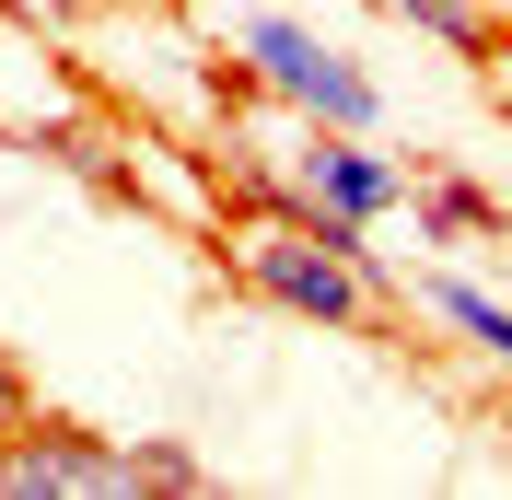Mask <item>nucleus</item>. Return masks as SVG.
Instances as JSON below:
<instances>
[{
	"label": "nucleus",
	"instance_id": "nucleus-1",
	"mask_svg": "<svg viewBox=\"0 0 512 500\" xmlns=\"http://www.w3.org/2000/svg\"><path fill=\"white\" fill-rule=\"evenodd\" d=\"M245 280L268 291L280 314L326 326V338H361L373 326V221H338V210H268L245 245Z\"/></svg>",
	"mask_w": 512,
	"mask_h": 500
},
{
	"label": "nucleus",
	"instance_id": "nucleus-2",
	"mask_svg": "<svg viewBox=\"0 0 512 500\" xmlns=\"http://www.w3.org/2000/svg\"><path fill=\"white\" fill-rule=\"evenodd\" d=\"M245 70H256L303 128H373V117H384L373 70H361L350 47H326L315 24H291V12H256V24H245Z\"/></svg>",
	"mask_w": 512,
	"mask_h": 500
},
{
	"label": "nucleus",
	"instance_id": "nucleus-3",
	"mask_svg": "<svg viewBox=\"0 0 512 500\" xmlns=\"http://www.w3.org/2000/svg\"><path fill=\"white\" fill-rule=\"evenodd\" d=\"M128 489H152L140 477V442L59 431V419H35V431L0 442V500H128Z\"/></svg>",
	"mask_w": 512,
	"mask_h": 500
},
{
	"label": "nucleus",
	"instance_id": "nucleus-4",
	"mask_svg": "<svg viewBox=\"0 0 512 500\" xmlns=\"http://www.w3.org/2000/svg\"><path fill=\"white\" fill-rule=\"evenodd\" d=\"M280 210H338V221H384L408 210V163L373 152V128H315L303 152H291V187Z\"/></svg>",
	"mask_w": 512,
	"mask_h": 500
},
{
	"label": "nucleus",
	"instance_id": "nucleus-5",
	"mask_svg": "<svg viewBox=\"0 0 512 500\" xmlns=\"http://www.w3.org/2000/svg\"><path fill=\"white\" fill-rule=\"evenodd\" d=\"M431 314H443V326H466V338H478L489 361L512 373V303H489L478 280H431Z\"/></svg>",
	"mask_w": 512,
	"mask_h": 500
},
{
	"label": "nucleus",
	"instance_id": "nucleus-6",
	"mask_svg": "<svg viewBox=\"0 0 512 500\" xmlns=\"http://www.w3.org/2000/svg\"><path fill=\"white\" fill-rule=\"evenodd\" d=\"M396 24H419L431 47H454V59H489V12L478 0H384Z\"/></svg>",
	"mask_w": 512,
	"mask_h": 500
},
{
	"label": "nucleus",
	"instance_id": "nucleus-7",
	"mask_svg": "<svg viewBox=\"0 0 512 500\" xmlns=\"http://www.w3.org/2000/svg\"><path fill=\"white\" fill-rule=\"evenodd\" d=\"M35 152H59V163H70V175H82V187H94V198H128V163L105 152L94 128H35Z\"/></svg>",
	"mask_w": 512,
	"mask_h": 500
},
{
	"label": "nucleus",
	"instance_id": "nucleus-8",
	"mask_svg": "<svg viewBox=\"0 0 512 500\" xmlns=\"http://www.w3.org/2000/svg\"><path fill=\"white\" fill-rule=\"evenodd\" d=\"M419 221H431V233H489L501 210H489L478 187H454V175H431V187H419Z\"/></svg>",
	"mask_w": 512,
	"mask_h": 500
},
{
	"label": "nucleus",
	"instance_id": "nucleus-9",
	"mask_svg": "<svg viewBox=\"0 0 512 500\" xmlns=\"http://www.w3.org/2000/svg\"><path fill=\"white\" fill-rule=\"evenodd\" d=\"M140 477H152V489H175V500H187V489H210V466H198L187 442H140Z\"/></svg>",
	"mask_w": 512,
	"mask_h": 500
},
{
	"label": "nucleus",
	"instance_id": "nucleus-10",
	"mask_svg": "<svg viewBox=\"0 0 512 500\" xmlns=\"http://www.w3.org/2000/svg\"><path fill=\"white\" fill-rule=\"evenodd\" d=\"M12 431H35V384H24L12 349H0V442H12Z\"/></svg>",
	"mask_w": 512,
	"mask_h": 500
},
{
	"label": "nucleus",
	"instance_id": "nucleus-11",
	"mask_svg": "<svg viewBox=\"0 0 512 500\" xmlns=\"http://www.w3.org/2000/svg\"><path fill=\"white\" fill-rule=\"evenodd\" d=\"M0 12H24V24H70L82 0H0Z\"/></svg>",
	"mask_w": 512,
	"mask_h": 500
}]
</instances>
